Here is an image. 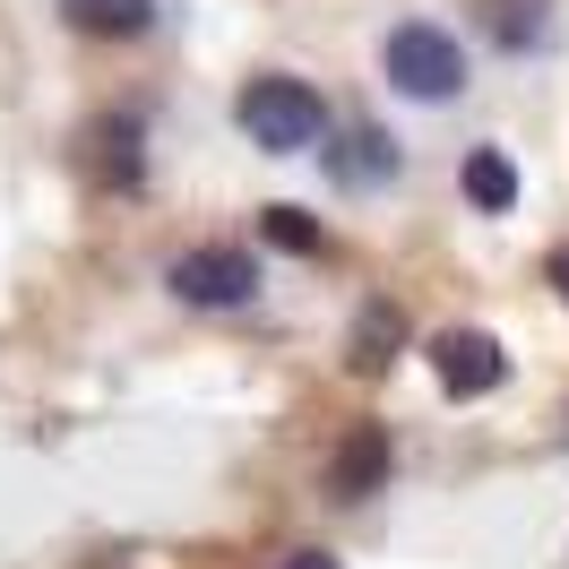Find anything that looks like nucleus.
Listing matches in <instances>:
<instances>
[{
  "label": "nucleus",
  "instance_id": "1",
  "mask_svg": "<svg viewBox=\"0 0 569 569\" xmlns=\"http://www.w3.org/2000/svg\"><path fill=\"white\" fill-rule=\"evenodd\" d=\"M233 121H242V139L250 147H268V156H302V147H320L328 139V96L311 87V78H250L242 96H233Z\"/></svg>",
  "mask_w": 569,
  "mask_h": 569
},
{
  "label": "nucleus",
  "instance_id": "2",
  "mask_svg": "<svg viewBox=\"0 0 569 569\" xmlns=\"http://www.w3.org/2000/svg\"><path fill=\"white\" fill-rule=\"evenodd\" d=\"M380 70H389L397 96L449 104L466 87V43L449 36V27H431V18H406V27H389V43H380Z\"/></svg>",
  "mask_w": 569,
  "mask_h": 569
},
{
  "label": "nucleus",
  "instance_id": "3",
  "mask_svg": "<svg viewBox=\"0 0 569 569\" xmlns=\"http://www.w3.org/2000/svg\"><path fill=\"white\" fill-rule=\"evenodd\" d=\"M173 293L190 302V311H242V302H259V259L250 250H181L173 259Z\"/></svg>",
  "mask_w": 569,
  "mask_h": 569
},
{
  "label": "nucleus",
  "instance_id": "4",
  "mask_svg": "<svg viewBox=\"0 0 569 569\" xmlns=\"http://www.w3.org/2000/svg\"><path fill=\"white\" fill-rule=\"evenodd\" d=\"M431 371H440L449 397H492L500 380H509V355H500L483 328H440V337H431Z\"/></svg>",
  "mask_w": 569,
  "mask_h": 569
},
{
  "label": "nucleus",
  "instance_id": "5",
  "mask_svg": "<svg viewBox=\"0 0 569 569\" xmlns=\"http://www.w3.org/2000/svg\"><path fill=\"white\" fill-rule=\"evenodd\" d=\"M328 181H346V190H389L397 181V139L380 121H346V130L328 139Z\"/></svg>",
  "mask_w": 569,
  "mask_h": 569
},
{
  "label": "nucleus",
  "instance_id": "6",
  "mask_svg": "<svg viewBox=\"0 0 569 569\" xmlns=\"http://www.w3.org/2000/svg\"><path fill=\"white\" fill-rule=\"evenodd\" d=\"M139 130H147V112L139 104H112L96 130H87V156L104 164L112 190H139Z\"/></svg>",
  "mask_w": 569,
  "mask_h": 569
},
{
  "label": "nucleus",
  "instance_id": "7",
  "mask_svg": "<svg viewBox=\"0 0 569 569\" xmlns=\"http://www.w3.org/2000/svg\"><path fill=\"white\" fill-rule=\"evenodd\" d=\"M380 475H389V431H380V423L346 431V449H337V475H328V492H337V500H362V492H380Z\"/></svg>",
  "mask_w": 569,
  "mask_h": 569
},
{
  "label": "nucleus",
  "instance_id": "8",
  "mask_svg": "<svg viewBox=\"0 0 569 569\" xmlns=\"http://www.w3.org/2000/svg\"><path fill=\"white\" fill-rule=\"evenodd\" d=\"M458 181H466V208H483V216L518 208V164H509L500 147H475V156L458 164Z\"/></svg>",
  "mask_w": 569,
  "mask_h": 569
},
{
  "label": "nucleus",
  "instance_id": "9",
  "mask_svg": "<svg viewBox=\"0 0 569 569\" xmlns=\"http://www.w3.org/2000/svg\"><path fill=\"white\" fill-rule=\"evenodd\" d=\"M397 346H406V311H397V302H362L355 337H346V362H355V371H380Z\"/></svg>",
  "mask_w": 569,
  "mask_h": 569
},
{
  "label": "nucleus",
  "instance_id": "10",
  "mask_svg": "<svg viewBox=\"0 0 569 569\" xmlns=\"http://www.w3.org/2000/svg\"><path fill=\"white\" fill-rule=\"evenodd\" d=\"M61 18H70L78 36H147L156 0H61Z\"/></svg>",
  "mask_w": 569,
  "mask_h": 569
},
{
  "label": "nucleus",
  "instance_id": "11",
  "mask_svg": "<svg viewBox=\"0 0 569 569\" xmlns=\"http://www.w3.org/2000/svg\"><path fill=\"white\" fill-rule=\"evenodd\" d=\"M259 233H268V242H277V250H302V259H311V250H328L320 216H311V208H284V199H277V208H268V216H259Z\"/></svg>",
  "mask_w": 569,
  "mask_h": 569
},
{
  "label": "nucleus",
  "instance_id": "12",
  "mask_svg": "<svg viewBox=\"0 0 569 569\" xmlns=\"http://www.w3.org/2000/svg\"><path fill=\"white\" fill-rule=\"evenodd\" d=\"M543 277H552V284L569 293V250H552V268H543Z\"/></svg>",
  "mask_w": 569,
  "mask_h": 569
},
{
  "label": "nucleus",
  "instance_id": "13",
  "mask_svg": "<svg viewBox=\"0 0 569 569\" xmlns=\"http://www.w3.org/2000/svg\"><path fill=\"white\" fill-rule=\"evenodd\" d=\"M284 569H337V561H328V552H293Z\"/></svg>",
  "mask_w": 569,
  "mask_h": 569
}]
</instances>
